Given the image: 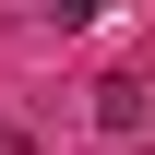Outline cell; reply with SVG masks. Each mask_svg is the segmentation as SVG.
I'll return each instance as SVG.
<instances>
[{"label":"cell","instance_id":"obj_1","mask_svg":"<svg viewBox=\"0 0 155 155\" xmlns=\"http://www.w3.org/2000/svg\"><path fill=\"white\" fill-rule=\"evenodd\" d=\"M143 119H155V84H131V72H107V84H96V131H119V143H131Z\"/></svg>","mask_w":155,"mask_h":155}]
</instances>
